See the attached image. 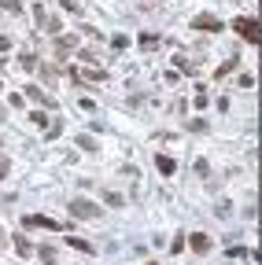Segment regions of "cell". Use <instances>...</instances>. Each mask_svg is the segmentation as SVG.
<instances>
[{"mask_svg": "<svg viewBox=\"0 0 262 265\" xmlns=\"http://www.w3.org/2000/svg\"><path fill=\"white\" fill-rule=\"evenodd\" d=\"M70 217H78V221H92V217H100V206L92 203V199H70Z\"/></svg>", "mask_w": 262, "mask_h": 265, "instance_id": "6da1fadb", "label": "cell"}, {"mask_svg": "<svg viewBox=\"0 0 262 265\" xmlns=\"http://www.w3.org/2000/svg\"><path fill=\"white\" fill-rule=\"evenodd\" d=\"M233 30L237 33H244V41H251V44H259V18H251V15H244V18H237V22H233Z\"/></svg>", "mask_w": 262, "mask_h": 265, "instance_id": "7a4b0ae2", "label": "cell"}, {"mask_svg": "<svg viewBox=\"0 0 262 265\" xmlns=\"http://www.w3.org/2000/svg\"><path fill=\"white\" fill-rule=\"evenodd\" d=\"M22 229H48V232H55V229H67V225H59L55 217H44V214H30V217H22Z\"/></svg>", "mask_w": 262, "mask_h": 265, "instance_id": "3957f363", "label": "cell"}, {"mask_svg": "<svg viewBox=\"0 0 262 265\" xmlns=\"http://www.w3.org/2000/svg\"><path fill=\"white\" fill-rule=\"evenodd\" d=\"M192 26H196V30H207V33H222V22L214 15H196Z\"/></svg>", "mask_w": 262, "mask_h": 265, "instance_id": "277c9868", "label": "cell"}, {"mask_svg": "<svg viewBox=\"0 0 262 265\" xmlns=\"http://www.w3.org/2000/svg\"><path fill=\"white\" fill-rule=\"evenodd\" d=\"M26 96H30V100H37L41 107H55V100H52L44 89H37V85H26Z\"/></svg>", "mask_w": 262, "mask_h": 265, "instance_id": "5b68a950", "label": "cell"}, {"mask_svg": "<svg viewBox=\"0 0 262 265\" xmlns=\"http://www.w3.org/2000/svg\"><path fill=\"white\" fill-rule=\"evenodd\" d=\"M189 247H192L196 254H207V251H211V236H207V232H196V236H189Z\"/></svg>", "mask_w": 262, "mask_h": 265, "instance_id": "8992f818", "label": "cell"}, {"mask_svg": "<svg viewBox=\"0 0 262 265\" xmlns=\"http://www.w3.org/2000/svg\"><path fill=\"white\" fill-rule=\"evenodd\" d=\"M155 166H159V173H163V177H174V169H177V162H174L170 155H159Z\"/></svg>", "mask_w": 262, "mask_h": 265, "instance_id": "52a82bcc", "label": "cell"}, {"mask_svg": "<svg viewBox=\"0 0 262 265\" xmlns=\"http://www.w3.org/2000/svg\"><path fill=\"white\" fill-rule=\"evenodd\" d=\"M11 243H15V251L22 254V258H30V254H33V243L26 240V236H11Z\"/></svg>", "mask_w": 262, "mask_h": 265, "instance_id": "ba28073f", "label": "cell"}, {"mask_svg": "<svg viewBox=\"0 0 262 265\" xmlns=\"http://www.w3.org/2000/svg\"><path fill=\"white\" fill-rule=\"evenodd\" d=\"M237 63H240V59H237V55H233V59H226V63H222V66H218V74H214V78H229V74H233V70H237Z\"/></svg>", "mask_w": 262, "mask_h": 265, "instance_id": "9c48e42d", "label": "cell"}, {"mask_svg": "<svg viewBox=\"0 0 262 265\" xmlns=\"http://www.w3.org/2000/svg\"><path fill=\"white\" fill-rule=\"evenodd\" d=\"M18 66H22V70H33V66H37V55H33V52H22V55H18Z\"/></svg>", "mask_w": 262, "mask_h": 265, "instance_id": "30bf717a", "label": "cell"}, {"mask_svg": "<svg viewBox=\"0 0 262 265\" xmlns=\"http://www.w3.org/2000/svg\"><path fill=\"white\" fill-rule=\"evenodd\" d=\"M70 247H74V251H85V254H92V243H89V240H81V236H70Z\"/></svg>", "mask_w": 262, "mask_h": 265, "instance_id": "8fae6325", "label": "cell"}, {"mask_svg": "<svg viewBox=\"0 0 262 265\" xmlns=\"http://www.w3.org/2000/svg\"><path fill=\"white\" fill-rule=\"evenodd\" d=\"M137 44H140V48H155L159 37H155V33H140V37H137Z\"/></svg>", "mask_w": 262, "mask_h": 265, "instance_id": "7c38bea8", "label": "cell"}, {"mask_svg": "<svg viewBox=\"0 0 262 265\" xmlns=\"http://www.w3.org/2000/svg\"><path fill=\"white\" fill-rule=\"evenodd\" d=\"M37 254H41V262H44V265H55V247H41Z\"/></svg>", "mask_w": 262, "mask_h": 265, "instance_id": "4fadbf2b", "label": "cell"}, {"mask_svg": "<svg viewBox=\"0 0 262 265\" xmlns=\"http://www.w3.org/2000/svg\"><path fill=\"white\" fill-rule=\"evenodd\" d=\"M33 18H37V22H48V11H44V4H33Z\"/></svg>", "mask_w": 262, "mask_h": 265, "instance_id": "5bb4252c", "label": "cell"}, {"mask_svg": "<svg viewBox=\"0 0 262 265\" xmlns=\"http://www.w3.org/2000/svg\"><path fill=\"white\" fill-rule=\"evenodd\" d=\"M181 251H185V236L177 232V236H174V243H170V254H181Z\"/></svg>", "mask_w": 262, "mask_h": 265, "instance_id": "9a60e30c", "label": "cell"}, {"mask_svg": "<svg viewBox=\"0 0 262 265\" xmlns=\"http://www.w3.org/2000/svg\"><path fill=\"white\" fill-rule=\"evenodd\" d=\"M78 147L81 151H96V140H92V136H78Z\"/></svg>", "mask_w": 262, "mask_h": 265, "instance_id": "2e32d148", "label": "cell"}, {"mask_svg": "<svg viewBox=\"0 0 262 265\" xmlns=\"http://www.w3.org/2000/svg\"><path fill=\"white\" fill-rule=\"evenodd\" d=\"M4 11H7V15H22V4H18V0H7Z\"/></svg>", "mask_w": 262, "mask_h": 265, "instance_id": "e0dca14e", "label": "cell"}, {"mask_svg": "<svg viewBox=\"0 0 262 265\" xmlns=\"http://www.w3.org/2000/svg\"><path fill=\"white\" fill-rule=\"evenodd\" d=\"M30 122H33V126H48V115H44V111H33Z\"/></svg>", "mask_w": 262, "mask_h": 265, "instance_id": "ac0fdd59", "label": "cell"}, {"mask_svg": "<svg viewBox=\"0 0 262 265\" xmlns=\"http://www.w3.org/2000/svg\"><path fill=\"white\" fill-rule=\"evenodd\" d=\"M104 203H107V206H122V195H118V192H107Z\"/></svg>", "mask_w": 262, "mask_h": 265, "instance_id": "d6986e66", "label": "cell"}, {"mask_svg": "<svg viewBox=\"0 0 262 265\" xmlns=\"http://www.w3.org/2000/svg\"><path fill=\"white\" fill-rule=\"evenodd\" d=\"M63 7H67V11H78V0H59Z\"/></svg>", "mask_w": 262, "mask_h": 265, "instance_id": "ffe728a7", "label": "cell"}, {"mask_svg": "<svg viewBox=\"0 0 262 265\" xmlns=\"http://www.w3.org/2000/svg\"><path fill=\"white\" fill-rule=\"evenodd\" d=\"M148 265H155V262H148Z\"/></svg>", "mask_w": 262, "mask_h": 265, "instance_id": "44dd1931", "label": "cell"}]
</instances>
